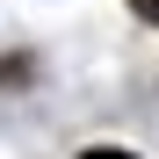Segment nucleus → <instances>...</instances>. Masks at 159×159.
Listing matches in <instances>:
<instances>
[{"instance_id": "obj_1", "label": "nucleus", "mask_w": 159, "mask_h": 159, "mask_svg": "<svg viewBox=\"0 0 159 159\" xmlns=\"http://www.w3.org/2000/svg\"><path fill=\"white\" fill-rule=\"evenodd\" d=\"M80 159H138V152H123V145H94V152H80Z\"/></svg>"}, {"instance_id": "obj_2", "label": "nucleus", "mask_w": 159, "mask_h": 159, "mask_svg": "<svg viewBox=\"0 0 159 159\" xmlns=\"http://www.w3.org/2000/svg\"><path fill=\"white\" fill-rule=\"evenodd\" d=\"M130 7H138V15H145V22H159V0H130Z\"/></svg>"}]
</instances>
